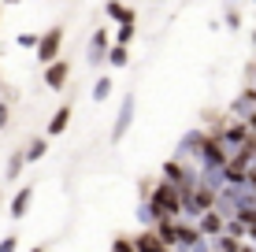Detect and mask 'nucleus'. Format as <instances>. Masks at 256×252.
Segmentation results:
<instances>
[{
	"label": "nucleus",
	"mask_w": 256,
	"mask_h": 252,
	"mask_svg": "<svg viewBox=\"0 0 256 252\" xmlns=\"http://www.w3.org/2000/svg\"><path fill=\"white\" fill-rule=\"evenodd\" d=\"M60 48H64V26H52L48 33H41V45H38V63L52 67L60 59Z\"/></svg>",
	"instance_id": "obj_4"
},
{
	"label": "nucleus",
	"mask_w": 256,
	"mask_h": 252,
	"mask_svg": "<svg viewBox=\"0 0 256 252\" xmlns=\"http://www.w3.org/2000/svg\"><path fill=\"white\" fill-rule=\"evenodd\" d=\"M226 163H230V152H226L212 134H204V145H200V152H197V167L200 171H223Z\"/></svg>",
	"instance_id": "obj_3"
},
{
	"label": "nucleus",
	"mask_w": 256,
	"mask_h": 252,
	"mask_svg": "<svg viewBox=\"0 0 256 252\" xmlns=\"http://www.w3.org/2000/svg\"><path fill=\"white\" fill-rule=\"evenodd\" d=\"M134 252H171V249L156 238V230H145V234H138V238H134Z\"/></svg>",
	"instance_id": "obj_12"
},
{
	"label": "nucleus",
	"mask_w": 256,
	"mask_h": 252,
	"mask_svg": "<svg viewBox=\"0 0 256 252\" xmlns=\"http://www.w3.org/2000/svg\"><path fill=\"white\" fill-rule=\"evenodd\" d=\"M67 123H70V104H60V111L48 119V126H45V137H60L67 130Z\"/></svg>",
	"instance_id": "obj_13"
},
{
	"label": "nucleus",
	"mask_w": 256,
	"mask_h": 252,
	"mask_svg": "<svg viewBox=\"0 0 256 252\" xmlns=\"http://www.w3.org/2000/svg\"><path fill=\"white\" fill-rule=\"evenodd\" d=\"M226 26H230V30H238V26H242V15H238V7H226Z\"/></svg>",
	"instance_id": "obj_23"
},
{
	"label": "nucleus",
	"mask_w": 256,
	"mask_h": 252,
	"mask_svg": "<svg viewBox=\"0 0 256 252\" xmlns=\"http://www.w3.org/2000/svg\"><path fill=\"white\" fill-rule=\"evenodd\" d=\"M197 230H200V238H204V241H216L219 234H226V215L219 212V208H216V212H204L197 219Z\"/></svg>",
	"instance_id": "obj_7"
},
{
	"label": "nucleus",
	"mask_w": 256,
	"mask_h": 252,
	"mask_svg": "<svg viewBox=\"0 0 256 252\" xmlns=\"http://www.w3.org/2000/svg\"><path fill=\"white\" fill-rule=\"evenodd\" d=\"M249 78H252V85H256V63H252V67H249Z\"/></svg>",
	"instance_id": "obj_26"
},
{
	"label": "nucleus",
	"mask_w": 256,
	"mask_h": 252,
	"mask_svg": "<svg viewBox=\"0 0 256 252\" xmlns=\"http://www.w3.org/2000/svg\"><path fill=\"white\" fill-rule=\"evenodd\" d=\"M22 163H26V152L19 149V152L12 156V160H8V182H15V178L22 175Z\"/></svg>",
	"instance_id": "obj_18"
},
{
	"label": "nucleus",
	"mask_w": 256,
	"mask_h": 252,
	"mask_svg": "<svg viewBox=\"0 0 256 252\" xmlns=\"http://www.w3.org/2000/svg\"><path fill=\"white\" fill-rule=\"evenodd\" d=\"M8 119H12V111H8V100H0V130H8Z\"/></svg>",
	"instance_id": "obj_24"
},
{
	"label": "nucleus",
	"mask_w": 256,
	"mask_h": 252,
	"mask_svg": "<svg viewBox=\"0 0 256 252\" xmlns=\"http://www.w3.org/2000/svg\"><path fill=\"white\" fill-rule=\"evenodd\" d=\"M108 97H112V78L104 74V78H96V82H93V100L100 104V100H108Z\"/></svg>",
	"instance_id": "obj_17"
},
{
	"label": "nucleus",
	"mask_w": 256,
	"mask_h": 252,
	"mask_svg": "<svg viewBox=\"0 0 256 252\" xmlns=\"http://www.w3.org/2000/svg\"><path fill=\"white\" fill-rule=\"evenodd\" d=\"M108 48H112V37H108V30H93V37H90V48H86V63H90V67H100L104 59H108Z\"/></svg>",
	"instance_id": "obj_6"
},
{
	"label": "nucleus",
	"mask_w": 256,
	"mask_h": 252,
	"mask_svg": "<svg viewBox=\"0 0 256 252\" xmlns=\"http://www.w3.org/2000/svg\"><path fill=\"white\" fill-rule=\"evenodd\" d=\"M256 111V85H245L242 93H238V100L230 104V119H238V123H245Z\"/></svg>",
	"instance_id": "obj_8"
},
{
	"label": "nucleus",
	"mask_w": 256,
	"mask_h": 252,
	"mask_svg": "<svg viewBox=\"0 0 256 252\" xmlns=\"http://www.w3.org/2000/svg\"><path fill=\"white\" fill-rule=\"evenodd\" d=\"M104 15H108L116 26H134L138 22V11L130 4H122V0H108V4H104Z\"/></svg>",
	"instance_id": "obj_9"
},
{
	"label": "nucleus",
	"mask_w": 256,
	"mask_h": 252,
	"mask_svg": "<svg viewBox=\"0 0 256 252\" xmlns=\"http://www.w3.org/2000/svg\"><path fill=\"white\" fill-rule=\"evenodd\" d=\"M148 204H152L164 219H182V193H178V186H171V182H164V178L152 186Z\"/></svg>",
	"instance_id": "obj_1"
},
{
	"label": "nucleus",
	"mask_w": 256,
	"mask_h": 252,
	"mask_svg": "<svg viewBox=\"0 0 256 252\" xmlns=\"http://www.w3.org/2000/svg\"><path fill=\"white\" fill-rule=\"evenodd\" d=\"M134 93H126V97H122V104H119V115H116V126H112V141H122V137H126V130H130V123H134Z\"/></svg>",
	"instance_id": "obj_5"
},
{
	"label": "nucleus",
	"mask_w": 256,
	"mask_h": 252,
	"mask_svg": "<svg viewBox=\"0 0 256 252\" xmlns=\"http://www.w3.org/2000/svg\"><path fill=\"white\" fill-rule=\"evenodd\" d=\"M130 41H134V26H119V30H116V41H112V45L130 48Z\"/></svg>",
	"instance_id": "obj_19"
},
{
	"label": "nucleus",
	"mask_w": 256,
	"mask_h": 252,
	"mask_svg": "<svg viewBox=\"0 0 256 252\" xmlns=\"http://www.w3.org/2000/svg\"><path fill=\"white\" fill-rule=\"evenodd\" d=\"M4 4H22V0H4Z\"/></svg>",
	"instance_id": "obj_27"
},
{
	"label": "nucleus",
	"mask_w": 256,
	"mask_h": 252,
	"mask_svg": "<svg viewBox=\"0 0 256 252\" xmlns=\"http://www.w3.org/2000/svg\"><path fill=\"white\" fill-rule=\"evenodd\" d=\"M22 152H26V163H38V160H45V156H48V137H30Z\"/></svg>",
	"instance_id": "obj_14"
},
{
	"label": "nucleus",
	"mask_w": 256,
	"mask_h": 252,
	"mask_svg": "<svg viewBox=\"0 0 256 252\" xmlns=\"http://www.w3.org/2000/svg\"><path fill=\"white\" fill-rule=\"evenodd\" d=\"M67 71H70V67L64 63V59H56V63H52V67H45V85H48V89H64V85H67Z\"/></svg>",
	"instance_id": "obj_11"
},
{
	"label": "nucleus",
	"mask_w": 256,
	"mask_h": 252,
	"mask_svg": "<svg viewBox=\"0 0 256 252\" xmlns=\"http://www.w3.org/2000/svg\"><path fill=\"white\" fill-rule=\"evenodd\" d=\"M245 123H249V134L256 137V111H252V115H249V119H245Z\"/></svg>",
	"instance_id": "obj_25"
},
{
	"label": "nucleus",
	"mask_w": 256,
	"mask_h": 252,
	"mask_svg": "<svg viewBox=\"0 0 256 252\" xmlns=\"http://www.w3.org/2000/svg\"><path fill=\"white\" fill-rule=\"evenodd\" d=\"M212 252H242V241L230 238V234H219V238L212 241Z\"/></svg>",
	"instance_id": "obj_15"
},
{
	"label": "nucleus",
	"mask_w": 256,
	"mask_h": 252,
	"mask_svg": "<svg viewBox=\"0 0 256 252\" xmlns=\"http://www.w3.org/2000/svg\"><path fill=\"white\" fill-rule=\"evenodd\" d=\"M30 252H45V245H41V249H30Z\"/></svg>",
	"instance_id": "obj_28"
},
{
	"label": "nucleus",
	"mask_w": 256,
	"mask_h": 252,
	"mask_svg": "<svg viewBox=\"0 0 256 252\" xmlns=\"http://www.w3.org/2000/svg\"><path fill=\"white\" fill-rule=\"evenodd\" d=\"M30 204H34V186H22V189H15V197H12V219H26Z\"/></svg>",
	"instance_id": "obj_10"
},
{
	"label": "nucleus",
	"mask_w": 256,
	"mask_h": 252,
	"mask_svg": "<svg viewBox=\"0 0 256 252\" xmlns=\"http://www.w3.org/2000/svg\"><path fill=\"white\" fill-rule=\"evenodd\" d=\"M38 45H41L38 33H19V48H34V52H38Z\"/></svg>",
	"instance_id": "obj_20"
},
{
	"label": "nucleus",
	"mask_w": 256,
	"mask_h": 252,
	"mask_svg": "<svg viewBox=\"0 0 256 252\" xmlns=\"http://www.w3.org/2000/svg\"><path fill=\"white\" fill-rule=\"evenodd\" d=\"M19 249V238H15V234H8L4 241H0V252H15Z\"/></svg>",
	"instance_id": "obj_22"
},
{
	"label": "nucleus",
	"mask_w": 256,
	"mask_h": 252,
	"mask_svg": "<svg viewBox=\"0 0 256 252\" xmlns=\"http://www.w3.org/2000/svg\"><path fill=\"white\" fill-rule=\"evenodd\" d=\"M112 252H134V238H116Z\"/></svg>",
	"instance_id": "obj_21"
},
{
	"label": "nucleus",
	"mask_w": 256,
	"mask_h": 252,
	"mask_svg": "<svg viewBox=\"0 0 256 252\" xmlns=\"http://www.w3.org/2000/svg\"><path fill=\"white\" fill-rule=\"evenodd\" d=\"M252 45H256V30H252Z\"/></svg>",
	"instance_id": "obj_29"
},
{
	"label": "nucleus",
	"mask_w": 256,
	"mask_h": 252,
	"mask_svg": "<svg viewBox=\"0 0 256 252\" xmlns=\"http://www.w3.org/2000/svg\"><path fill=\"white\" fill-rule=\"evenodd\" d=\"M212 137H216V141L234 156L238 149H245V145H249L252 134H249V123H238V119H230V123H223V126L212 130Z\"/></svg>",
	"instance_id": "obj_2"
},
{
	"label": "nucleus",
	"mask_w": 256,
	"mask_h": 252,
	"mask_svg": "<svg viewBox=\"0 0 256 252\" xmlns=\"http://www.w3.org/2000/svg\"><path fill=\"white\" fill-rule=\"evenodd\" d=\"M126 63H130V48H122V45H112V48H108V67H119V71H122Z\"/></svg>",
	"instance_id": "obj_16"
}]
</instances>
